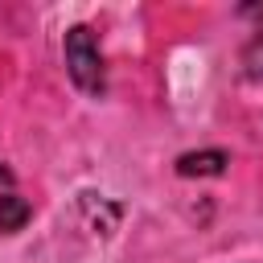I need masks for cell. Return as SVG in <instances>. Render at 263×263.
<instances>
[{"label": "cell", "mask_w": 263, "mask_h": 263, "mask_svg": "<svg viewBox=\"0 0 263 263\" xmlns=\"http://www.w3.org/2000/svg\"><path fill=\"white\" fill-rule=\"evenodd\" d=\"M62 49H66V70H70L74 86H78L82 95H95V99H99L103 86H107V78H103V53H99V45H95V33H90L86 25H74V29L66 33Z\"/></svg>", "instance_id": "obj_1"}, {"label": "cell", "mask_w": 263, "mask_h": 263, "mask_svg": "<svg viewBox=\"0 0 263 263\" xmlns=\"http://www.w3.org/2000/svg\"><path fill=\"white\" fill-rule=\"evenodd\" d=\"M230 164V156L222 148H205V152H185L177 160V173L181 177H222Z\"/></svg>", "instance_id": "obj_2"}, {"label": "cell", "mask_w": 263, "mask_h": 263, "mask_svg": "<svg viewBox=\"0 0 263 263\" xmlns=\"http://www.w3.org/2000/svg\"><path fill=\"white\" fill-rule=\"evenodd\" d=\"M29 218H33V205H29L25 197H16V193H4V197H0V230H4V234L25 230Z\"/></svg>", "instance_id": "obj_3"}, {"label": "cell", "mask_w": 263, "mask_h": 263, "mask_svg": "<svg viewBox=\"0 0 263 263\" xmlns=\"http://www.w3.org/2000/svg\"><path fill=\"white\" fill-rule=\"evenodd\" d=\"M242 74L255 78V82H263V33L255 41H247V49H242Z\"/></svg>", "instance_id": "obj_4"}, {"label": "cell", "mask_w": 263, "mask_h": 263, "mask_svg": "<svg viewBox=\"0 0 263 263\" xmlns=\"http://www.w3.org/2000/svg\"><path fill=\"white\" fill-rule=\"evenodd\" d=\"M8 181H12V173H8V168H0V185H8Z\"/></svg>", "instance_id": "obj_5"}]
</instances>
